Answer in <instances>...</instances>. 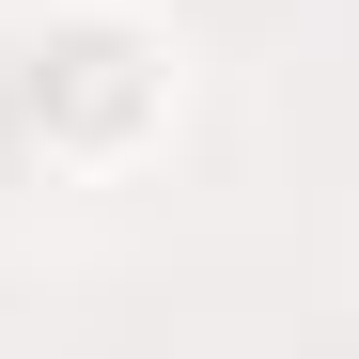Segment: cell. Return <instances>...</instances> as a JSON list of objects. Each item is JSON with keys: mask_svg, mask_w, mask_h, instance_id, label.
<instances>
[{"mask_svg": "<svg viewBox=\"0 0 359 359\" xmlns=\"http://www.w3.org/2000/svg\"><path fill=\"white\" fill-rule=\"evenodd\" d=\"M32 94L63 109V141H126L141 109H156V63H141L126 32H63V47H47V79H32Z\"/></svg>", "mask_w": 359, "mask_h": 359, "instance_id": "1", "label": "cell"}]
</instances>
